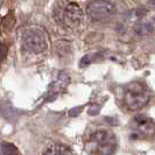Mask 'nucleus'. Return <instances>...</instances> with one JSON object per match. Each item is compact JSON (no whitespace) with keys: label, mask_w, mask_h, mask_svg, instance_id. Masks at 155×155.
Returning <instances> with one entry per match:
<instances>
[{"label":"nucleus","mask_w":155,"mask_h":155,"mask_svg":"<svg viewBox=\"0 0 155 155\" xmlns=\"http://www.w3.org/2000/svg\"><path fill=\"white\" fill-rule=\"evenodd\" d=\"M117 147L116 135L106 130H98L91 133L85 141V150L90 155H113Z\"/></svg>","instance_id":"nucleus-1"},{"label":"nucleus","mask_w":155,"mask_h":155,"mask_svg":"<svg viewBox=\"0 0 155 155\" xmlns=\"http://www.w3.org/2000/svg\"><path fill=\"white\" fill-rule=\"evenodd\" d=\"M54 18L56 22L65 28H76L83 20V11L76 2L58 4L54 9Z\"/></svg>","instance_id":"nucleus-2"},{"label":"nucleus","mask_w":155,"mask_h":155,"mask_svg":"<svg viewBox=\"0 0 155 155\" xmlns=\"http://www.w3.org/2000/svg\"><path fill=\"white\" fill-rule=\"evenodd\" d=\"M149 91L140 82H133L128 84L124 91L125 105L130 111H138L145 107L149 101Z\"/></svg>","instance_id":"nucleus-3"},{"label":"nucleus","mask_w":155,"mask_h":155,"mask_svg":"<svg viewBox=\"0 0 155 155\" xmlns=\"http://www.w3.org/2000/svg\"><path fill=\"white\" fill-rule=\"evenodd\" d=\"M21 43L23 48L33 54H40L48 48V38L41 27H27L22 33Z\"/></svg>","instance_id":"nucleus-4"},{"label":"nucleus","mask_w":155,"mask_h":155,"mask_svg":"<svg viewBox=\"0 0 155 155\" xmlns=\"http://www.w3.org/2000/svg\"><path fill=\"white\" fill-rule=\"evenodd\" d=\"M130 128L133 139H150L155 137V121L145 114L133 117Z\"/></svg>","instance_id":"nucleus-5"},{"label":"nucleus","mask_w":155,"mask_h":155,"mask_svg":"<svg viewBox=\"0 0 155 155\" xmlns=\"http://www.w3.org/2000/svg\"><path fill=\"white\" fill-rule=\"evenodd\" d=\"M114 6L107 0H92L87 7L86 14L93 22H105L114 14Z\"/></svg>","instance_id":"nucleus-6"},{"label":"nucleus","mask_w":155,"mask_h":155,"mask_svg":"<svg viewBox=\"0 0 155 155\" xmlns=\"http://www.w3.org/2000/svg\"><path fill=\"white\" fill-rule=\"evenodd\" d=\"M43 155H71V152L68 147H65L64 145H51L49 147H47Z\"/></svg>","instance_id":"nucleus-7"},{"label":"nucleus","mask_w":155,"mask_h":155,"mask_svg":"<svg viewBox=\"0 0 155 155\" xmlns=\"http://www.w3.org/2000/svg\"><path fill=\"white\" fill-rule=\"evenodd\" d=\"M1 149L4 155H20L19 149L13 143H9V142H4L1 145Z\"/></svg>","instance_id":"nucleus-8"},{"label":"nucleus","mask_w":155,"mask_h":155,"mask_svg":"<svg viewBox=\"0 0 155 155\" xmlns=\"http://www.w3.org/2000/svg\"><path fill=\"white\" fill-rule=\"evenodd\" d=\"M152 27H150V25H148V23H139L135 28H134V31H137L139 35H146L148 33H150L152 31Z\"/></svg>","instance_id":"nucleus-9"},{"label":"nucleus","mask_w":155,"mask_h":155,"mask_svg":"<svg viewBox=\"0 0 155 155\" xmlns=\"http://www.w3.org/2000/svg\"><path fill=\"white\" fill-rule=\"evenodd\" d=\"M7 47L5 46L2 42H0V62H2L5 60V57L7 56Z\"/></svg>","instance_id":"nucleus-10"}]
</instances>
